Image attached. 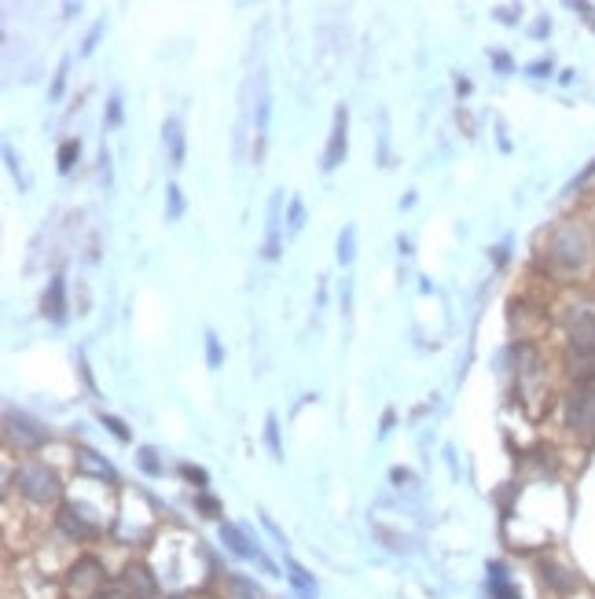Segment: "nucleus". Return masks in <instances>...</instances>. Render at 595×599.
<instances>
[{
	"label": "nucleus",
	"mask_w": 595,
	"mask_h": 599,
	"mask_svg": "<svg viewBox=\"0 0 595 599\" xmlns=\"http://www.w3.org/2000/svg\"><path fill=\"white\" fill-rule=\"evenodd\" d=\"M566 339H570V361L577 368V383L595 379V302H577L566 313Z\"/></svg>",
	"instance_id": "f257e3e1"
},
{
	"label": "nucleus",
	"mask_w": 595,
	"mask_h": 599,
	"mask_svg": "<svg viewBox=\"0 0 595 599\" xmlns=\"http://www.w3.org/2000/svg\"><path fill=\"white\" fill-rule=\"evenodd\" d=\"M588 254H592V247H588V236H584L581 225L566 221V225H559L555 232H551L548 258H551V265H555V269L581 272L584 265H588Z\"/></svg>",
	"instance_id": "f03ea898"
},
{
	"label": "nucleus",
	"mask_w": 595,
	"mask_h": 599,
	"mask_svg": "<svg viewBox=\"0 0 595 599\" xmlns=\"http://www.w3.org/2000/svg\"><path fill=\"white\" fill-rule=\"evenodd\" d=\"M15 486H19V493H23L30 504H56L59 497H63V482H59V475L52 471L48 464H23L19 471H15Z\"/></svg>",
	"instance_id": "7ed1b4c3"
},
{
	"label": "nucleus",
	"mask_w": 595,
	"mask_h": 599,
	"mask_svg": "<svg viewBox=\"0 0 595 599\" xmlns=\"http://www.w3.org/2000/svg\"><path fill=\"white\" fill-rule=\"evenodd\" d=\"M566 430L595 441V379H581L566 397Z\"/></svg>",
	"instance_id": "20e7f679"
},
{
	"label": "nucleus",
	"mask_w": 595,
	"mask_h": 599,
	"mask_svg": "<svg viewBox=\"0 0 595 599\" xmlns=\"http://www.w3.org/2000/svg\"><path fill=\"white\" fill-rule=\"evenodd\" d=\"M103 585H107V574H103V563H100V559H92V555H81L78 563L70 566V574H67L70 596H78V599H100Z\"/></svg>",
	"instance_id": "39448f33"
},
{
	"label": "nucleus",
	"mask_w": 595,
	"mask_h": 599,
	"mask_svg": "<svg viewBox=\"0 0 595 599\" xmlns=\"http://www.w3.org/2000/svg\"><path fill=\"white\" fill-rule=\"evenodd\" d=\"M4 434H8V441L12 445H19L23 453H34V449H41L48 441V430L37 423V419H30V416H23V412H8L4 416Z\"/></svg>",
	"instance_id": "423d86ee"
},
{
	"label": "nucleus",
	"mask_w": 595,
	"mask_h": 599,
	"mask_svg": "<svg viewBox=\"0 0 595 599\" xmlns=\"http://www.w3.org/2000/svg\"><path fill=\"white\" fill-rule=\"evenodd\" d=\"M346 147H349V107L342 103L335 111V125H331V140H327L324 151V170H338L346 162Z\"/></svg>",
	"instance_id": "0eeeda50"
},
{
	"label": "nucleus",
	"mask_w": 595,
	"mask_h": 599,
	"mask_svg": "<svg viewBox=\"0 0 595 599\" xmlns=\"http://www.w3.org/2000/svg\"><path fill=\"white\" fill-rule=\"evenodd\" d=\"M118 592L125 599H158V581L144 563H133L118 581Z\"/></svg>",
	"instance_id": "6e6552de"
},
{
	"label": "nucleus",
	"mask_w": 595,
	"mask_h": 599,
	"mask_svg": "<svg viewBox=\"0 0 595 599\" xmlns=\"http://www.w3.org/2000/svg\"><path fill=\"white\" fill-rule=\"evenodd\" d=\"M221 541H225V544H228V552L239 555V559H258V563L265 566V570H272V563L265 559V555H261L258 544H250V541H247V533L239 530V526H232V522H221Z\"/></svg>",
	"instance_id": "1a4fd4ad"
},
{
	"label": "nucleus",
	"mask_w": 595,
	"mask_h": 599,
	"mask_svg": "<svg viewBox=\"0 0 595 599\" xmlns=\"http://www.w3.org/2000/svg\"><path fill=\"white\" fill-rule=\"evenodd\" d=\"M56 526H59L63 533H67L70 541H89V537H96V526L81 519V511L74 508V504H63V508H59Z\"/></svg>",
	"instance_id": "9d476101"
},
{
	"label": "nucleus",
	"mask_w": 595,
	"mask_h": 599,
	"mask_svg": "<svg viewBox=\"0 0 595 599\" xmlns=\"http://www.w3.org/2000/svg\"><path fill=\"white\" fill-rule=\"evenodd\" d=\"M78 471L81 475H92V478H100V482H114V467L103 460V456H96L92 449H78Z\"/></svg>",
	"instance_id": "9b49d317"
},
{
	"label": "nucleus",
	"mask_w": 595,
	"mask_h": 599,
	"mask_svg": "<svg viewBox=\"0 0 595 599\" xmlns=\"http://www.w3.org/2000/svg\"><path fill=\"white\" fill-rule=\"evenodd\" d=\"M67 283H63V276H56V280L48 283V294H45V317H52L56 324H63L67 320Z\"/></svg>",
	"instance_id": "f8f14e48"
},
{
	"label": "nucleus",
	"mask_w": 595,
	"mask_h": 599,
	"mask_svg": "<svg viewBox=\"0 0 595 599\" xmlns=\"http://www.w3.org/2000/svg\"><path fill=\"white\" fill-rule=\"evenodd\" d=\"M162 144L169 147V166H184V129L177 118H169L162 125Z\"/></svg>",
	"instance_id": "ddd939ff"
},
{
	"label": "nucleus",
	"mask_w": 595,
	"mask_h": 599,
	"mask_svg": "<svg viewBox=\"0 0 595 599\" xmlns=\"http://www.w3.org/2000/svg\"><path fill=\"white\" fill-rule=\"evenodd\" d=\"M280 206H283V195L276 192L269 199V236H265V258H280Z\"/></svg>",
	"instance_id": "4468645a"
},
{
	"label": "nucleus",
	"mask_w": 595,
	"mask_h": 599,
	"mask_svg": "<svg viewBox=\"0 0 595 599\" xmlns=\"http://www.w3.org/2000/svg\"><path fill=\"white\" fill-rule=\"evenodd\" d=\"M540 574H544V581H548L555 592H573V588H577V577L566 574L559 563H540Z\"/></svg>",
	"instance_id": "2eb2a0df"
},
{
	"label": "nucleus",
	"mask_w": 595,
	"mask_h": 599,
	"mask_svg": "<svg viewBox=\"0 0 595 599\" xmlns=\"http://www.w3.org/2000/svg\"><path fill=\"white\" fill-rule=\"evenodd\" d=\"M489 588H493V599H518V588L507 581V570L500 563L489 566Z\"/></svg>",
	"instance_id": "dca6fc26"
},
{
	"label": "nucleus",
	"mask_w": 595,
	"mask_h": 599,
	"mask_svg": "<svg viewBox=\"0 0 595 599\" xmlns=\"http://www.w3.org/2000/svg\"><path fill=\"white\" fill-rule=\"evenodd\" d=\"M287 577H291V585L298 588V592H302L305 599H313L316 596V581L309 574H305L302 566L298 563H287Z\"/></svg>",
	"instance_id": "f3484780"
},
{
	"label": "nucleus",
	"mask_w": 595,
	"mask_h": 599,
	"mask_svg": "<svg viewBox=\"0 0 595 599\" xmlns=\"http://www.w3.org/2000/svg\"><path fill=\"white\" fill-rule=\"evenodd\" d=\"M353 254H357V228L346 225V228H342V236H338V261H342V265H349V261H353Z\"/></svg>",
	"instance_id": "a211bd4d"
},
{
	"label": "nucleus",
	"mask_w": 595,
	"mask_h": 599,
	"mask_svg": "<svg viewBox=\"0 0 595 599\" xmlns=\"http://www.w3.org/2000/svg\"><path fill=\"white\" fill-rule=\"evenodd\" d=\"M228 588L243 599H261V588L254 585V581H247V577H239V574H228Z\"/></svg>",
	"instance_id": "6ab92c4d"
},
{
	"label": "nucleus",
	"mask_w": 595,
	"mask_h": 599,
	"mask_svg": "<svg viewBox=\"0 0 595 599\" xmlns=\"http://www.w3.org/2000/svg\"><path fill=\"white\" fill-rule=\"evenodd\" d=\"M78 155H81V144H78V140H67V144L59 147V170H63V173L74 170V162H78Z\"/></svg>",
	"instance_id": "aec40b11"
},
{
	"label": "nucleus",
	"mask_w": 595,
	"mask_h": 599,
	"mask_svg": "<svg viewBox=\"0 0 595 599\" xmlns=\"http://www.w3.org/2000/svg\"><path fill=\"white\" fill-rule=\"evenodd\" d=\"M265 441H269V449L276 460H283V445H280V423H276V416L265 419Z\"/></svg>",
	"instance_id": "412c9836"
},
{
	"label": "nucleus",
	"mask_w": 595,
	"mask_h": 599,
	"mask_svg": "<svg viewBox=\"0 0 595 599\" xmlns=\"http://www.w3.org/2000/svg\"><path fill=\"white\" fill-rule=\"evenodd\" d=\"M166 195H169V221H177V217L180 214H184V199H180V188H177V184H169V188H166Z\"/></svg>",
	"instance_id": "4be33fe9"
},
{
	"label": "nucleus",
	"mask_w": 595,
	"mask_h": 599,
	"mask_svg": "<svg viewBox=\"0 0 595 599\" xmlns=\"http://www.w3.org/2000/svg\"><path fill=\"white\" fill-rule=\"evenodd\" d=\"M206 353H210V368H221V346H217V335H206Z\"/></svg>",
	"instance_id": "5701e85b"
},
{
	"label": "nucleus",
	"mask_w": 595,
	"mask_h": 599,
	"mask_svg": "<svg viewBox=\"0 0 595 599\" xmlns=\"http://www.w3.org/2000/svg\"><path fill=\"white\" fill-rule=\"evenodd\" d=\"M103 423H107V427H111V434L118 441H129V430H125V423L122 419H114V416H103Z\"/></svg>",
	"instance_id": "b1692460"
},
{
	"label": "nucleus",
	"mask_w": 595,
	"mask_h": 599,
	"mask_svg": "<svg viewBox=\"0 0 595 599\" xmlns=\"http://www.w3.org/2000/svg\"><path fill=\"white\" fill-rule=\"evenodd\" d=\"M180 471H184V478H191V482H199V489H206V482H210V478H206V471H199V467H191V464H184Z\"/></svg>",
	"instance_id": "393cba45"
},
{
	"label": "nucleus",
	"mask_w": 595,
	"mask_h": 599,
	"mask_svg": "<svg viewBox=\"0 0 595 599\" xmlns=\"http://www.w3.org/2000/svg\"><path fill=\"white\" fill-rule=\"evenodd\" d=\"M302 225H305V206L294 199V203H291V232H298Z\"/></svg>",
	"instance_id": "a878e982"
},
{
	"label": "nucleus",
	"mask_w": 595,
	"mask_h": 599,
	"mask_svg": "<svg viewBox=\"0 0 595 599\" xmlns=\"http://www.w3.org/2000/svg\"><path fill=\"white\" fill-rule=\"evenodd\" d=\"M140 467H144V471H151V475H158V460H155V453H151V449H140Z\"/></svg>",
	"instance_id": "bb28decb"
},
{
	"label": "nucleus",
	"mask_w": 595,
	"mask_h": 599,
	"mask_svg": "<svg viewBox=\"0 0 595 599\" xmlns=\"http://www.w3.org/2000/svg\"><path fill=\"white\" fill-rule=\"evenodd\" d=\"M107 122H111V125L122 122V96H111V111H107Z\"/></svg>",
	"instance_id": "cd10ccee"
},
{
	"label": "nucleus",
	"mask_w": 595,
	"mask_h": 599,
	"mask_svg": "<svg viewBox=\"0 0 595 599\" xmlns=\"http://www.w3.org/2000/svg\"><path fill=\"white\" fill-rule=\"evenodd\" d=\"M199 508H203L206 515H217V511H221V504H217L214 497H199Z\"/></svg>",
	"instance_id": "c85d7f7f"
},
{
	"label": "nucleus",
	"mask_w": 595,
	"mask_h": 599,
	"mask_svg": "<svg viewBox=\"0 0 595 599\" xmlns=\"http://www.w3.org/2000/svg\"><path fill=\"white\" fill-rule=\"evenodd\" d=\"M63 81H67V63L59 67V74H56V85H52V96H59L63 92Z\"/></svg>",
	"instance_id": "c756f323"
},
{
	"label": "nucleus",
	"mask_w": 595,
	"mask_h": 599,
	"mask_svg": "<svg viewBox=\"0 0 595 599\" xmlns=\"http://www.w3.org/2000/svg\"><path fill=\"white\" fill-rule=\"evenodd\" d=\"M173 599H191V596H173Z\"/></svg>",
	"instance_id": "7c9ffc66"
}]
</instances>
